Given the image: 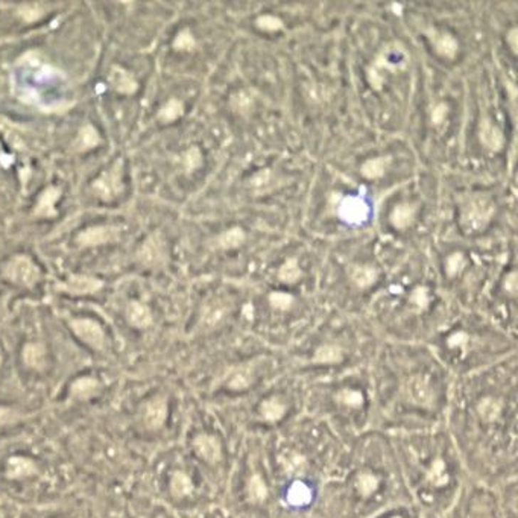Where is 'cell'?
<instances>
[{"instance_id":"cell-48","label":"cell","mask_w":518,"mask_h":518,"mask_svg":"<svg viewBox=\"0 0 518 518\" xmlns=\"http://www.w3.org/2000/svg\"><path fill=\"white\" fill-rule=\"evenodd\" d=\"M20 413L14 409L6 408V406H0V426H6L11 423H16L20 418Z\"/></svg>"},{"instance_id":"cell-35","label":"cell","mask_w":518,"mask_h":518,"mask_svg":"<svg viewBox=\"0 0 518 518\" xmlns=\"http://www.w3.org/2000/svg\"><path fill=\"white\" fill-rule=\"evenodd\" d=\"M269 302H271V306L277 310H287L292 304H294V297L287 294V292L277 290L269 295Z\"/></svg>"},{"instance_id":"cell-29","label":"cell","mask_w":518,"mask_h":518,"mask_svg":"<svg viewBox=\"0 0 518 518\" xmlns=\"http://www.w3.org/2000/svg\"><path fill=\"white\" fill-rule=\"evenodd\" d=\"M342 359V350L336 345H324L319 347L314 353V360L322 364H334Z\"/></svg>"},{"instance_id":"cell-13","label":"cell","mask_w":518,"mask_h":518,"mask_svg":"<svg viewBox=\"0 0 518 518\" xmlns=\"http://www.w3.org/2000/svg\"><path fill=\"white\" fill-rule=\"evenodd\" d=\"M350 278L357 287L366 289L376 285V281L379 280V271L373 265H354L350 269Z\"/></svg>"},{"instance_id":"cell-10","label":"cell","mask_w":518,"mask_h":518,"mask_svg":"<svg viewBox=\"0 0 518 518\" xmlns=\"http://www.w3.org/2000/svg\"><path fill=\"white\" fill-rule=\"evenodd\" d=\"M196 453L207 460V462L213 464L219 460L221 458V444L215 436L211 435H199L196 436V439L194 441Z\"/></svg>"},{"instance_id":"cell-39","label":"cell","mask_w":518,"mask_h":518,"mask_svg":"<svg viewBox=\"0 0 518 518\" xmlns=\"http://www.w3.org/2000/svg\"><path fill=\"white\" fill-rule=\"evenodd\" d=\"M273 178H274V176H273L271 171H268V169H262V171H258V172H255V174L253 175L250 184H251V187H253V189H255V190L260 191V190H265L269 184H271Z\"/></svg>"},{"instance_id":"cell-41","label":"cell","mask_w":518,"mask_h":518,"mask_svg":"<svg viewBox=\"0 0 518 518\" xmlns=\"http://www.w3.org/2000/svg\"><path fill=\"white\" fill-rule=\"evenodd\" d=\"M377 485H379V480L373 475H368V472L360 476L357 480V488L364 495H369L371 492L376 491Z\"/></svg>"},{"instance_id":"cell-1","label":"cell","mask_w":518,"mask_h":518,"mask_svg":"<svg viewBox=\"0 0 518 518\" xmlns=\"http://www.w3.org/2000/svg\"><path fill=\"white\" fill-rule=\"evenodd\" d=\"M495 202L487 194H472L459 204V225L467 233H480L491 223Z\"/></svg>"},{"instance_id":"cell-28","label":"cell","mask_w":518,"mask_h":518,"mask_svg":"<svg viewBox=\"0 0 518 518\" xmlns=\"http://www.w3.org/2000/svg\"><path fill=\"white\" fill-rule=\"evenodd\" d=\"M255 28L263 32H278L285 28V21L275 14H262L255 18Z\"/></svg>"},{"instance_id":"cell-24","label":"cell","mask_w":518,"mask_h":518,"mask_svg":"<svg viewBox=\"0 0 518 518\" xmlns=\"http://www.w3.org/2000/svg\"><path fill=\"white\" fill-rule=\"evenodd\" d=\"M191 490H194V483H191L190 477L184 475L183 471H176L171 480V491L175 497H186L191 492Z\"/></svg>"},{"instance_id":"cell-15","label":"cell","mask_w":518,"mask_h":518,"mask_svg":"<svg viewBox=\"0 0 518 518\" xmlns=\"http://www.w3.org/2000/svg\"><path fill=\"white\" fill-rule=\"evenodd\" d=\"M72 396L78 400H88L100 392V383L93 377H80L72 383Z\"/></svg>"},{"instance_id":"cell-26","label":"cell","mask_w":518,"mask_h":518,"mask_svg":"<svg viewBox=\"0 0 518 518\" xmlns=\"http://www.w3.org/2000/svg\"><path fill=\"white\" fill-rule=\"evenodd\" d=\"M467 266V258L462 253H453L450 254L447 258H445V263H444V271L447 274V277L453 278V277H458L460 273L464 271Z\"/></svg>"},{"instance_id":"cell-36","label":"cell","mask_w":518,"mask_h":518,"mask_svg":"<svg viewBox=\"0 0 518 518\" xmlns=\"http://www.w3.org/2000/svg\"><path fill=\"white\" fill-rule=\"evenodd\" d=\"M447 115H448V105H447V102H444V100H438V102L433 104L432 111H430L432 125L436 127V128L443 127L445 119H447Z\"/></svg>"},{"instance_id":"cell-33","label":"cell","mask_w":518,"mask_h":518,"mask_svg":"<svg viewBox=\"0 0 518 518\" xmlns=\"http://www.w3.org/2000/svg\"><path fill=\"white\" fill-rule=\"evenodd\" d=\"M184 112V105L181 100L171 99L169 102L162 108L160 111V119L164 122H172L178 119Z\"/></svg>"},{"instance_id":"cell-53","label":"cell","mask_w":518,"mask_h":518,"mask_svg":"<svg viewBox=\"0 0 518 518\" xmlns=\"http://www.w3.org/2000/svg\"><path fill=\"white\" fill-rule=\"evenodd\" d=\"M2 362H4V356H2V353H0V366H2Z\"/></svg>"},{"instance_id":"cell-8","label":"cell","mask_w":518,"mask_h":518,"mask_svg":"<svg viewBox=\"0 0 518 518\" xmlns=\"http://www.w3.org/2000/svg\"><path fill=\"white\" fill-rule=\"evenodd\" d=\"M37 465L29 458L23 456H13L8 459L6 462V477L11 480L25 479L29 476L37 475Z\"/></svg>"},{"instance_id":"cell-14","label":"cell","mask_w":518,"mask_h":518,"mask_svg":"<svg viewBox=\"0 0 518 518\" xmlns=\"http://www.w3.org/2000/svg\"><path fill=\"white\" fill-rule=\"evenodd\" d=\"M246 240V233L239 225H233V227L223 230L216 239V245L221 250H236L245 243Z\"/></svg>"},{"instance_id":"cell-37","label":"cell","mask_w":518,"mask_h":518,"mask_svg":"<svg viewBox=\"0 0 518 518\" xmlns=\"http://www.w3.org/2000/svg\"><path fill=\"white\" fill-rule=\"evenodd\" d=\"M233 108L239 112H248L253 107V96L246 92V90H242V92H238L233 99H231Z\"/></svg>"},{"instance_id":"cell-47","label":"cell","mask_w":518,"mask_h":518,"mask_svg":"<svg viewBox=\"0 0 518 518\" xmlns=\"http://www.w3.org/2000/svg\"><path fill=\"white\" fill-rule=\"evenodd\" d=\"M223 317V309L219 306H211L206 310L204 317H202V321H204L206 325H213L216 324L219 319H222Z\"/></svg>"},{"instance_id":"cell-5","label":"cell","mask_w":518,"mask_h":518,"mask_svg":"<svg viewBox=\"0 0 518 518\" xmlns=\"http://www.w3.org/2000/svg\"><path fill=\"white\" fill-rule=\"evenodd\" d=\"M72 330L75 334L95 350H102L105 345V333L100 325L92 319L72 321Z\"/></svg>"},{"instance_id":"cell-52","label":"cell","mask_w":518,"mask_h":518,"mask_svg":"<svg viewBox=\"0 0 518 518\" xmlns=\"http://www.w3.org/2000/svg\"><path fill=\"white\" fill-rule=\"evenodd\" d=\"M302 464H304V460H302L300 456H292V458L289 459L287 467H289V470H290V471H295V470H298Z\"/></svg>"},{"instance_id":"cell-38","label":"cell","mask_w":518,"mask_h":518,"mask_svg":"<svg viewBox=\"0 0 518 518\" xmlns=\"http://www.w3.org/2000/svg\"><path fill=\"white\" fill-rule=\"evenodd\" d=\"M411 302H412V306H413V307H416L418 310L426 309L427 306H429V302H430V294H429V289L424 287V286L416 287V289L412 292V295H411Z\"/></svg>"},{"instance_id":"cell-42","label":"cell","mask_w":518,"mask_h":518,"mask_svg":"<svg viewBox=\"0 0 518 518\" xmlns=\"http://www.w3.org/2000/svg\"><path fill=\"white\" fill-rule=\"evenodd\" d=\"M174 44H175V48L179 51H191L196 46V41H195L194 36L190 33V31H183L178 33V37Z\"/></svg>"},{"instance_id":"cell-16","label":"cell","mask_w":518,"mask_h":518,"mask_svg":"<svg viewBox=\"0 0 518 518\" xmlns=\"http://www.w3.org/2000/svg\"><path fill=\"white\" fill-rule=\"evenodd\" d=\"M108 81L120 93H134L137 90L136 80H134V78L127 70L120 69V67H117V65H115L110 70Z\"/></svg>"},{"instance_id":"cell-7","label":"cell","mask_w":518,"mask_h":518,"mask_svg":"<svg viewBox=\"0 0 518 518\" xmlns=\"http://www.w3.org/2000/svg\"><path fill=\"white\" fill-rule=\"evenodd\" d=\"M416 216H418V207L413 202H400L391 210V225L396 230H408L412 227Z\"/></svg>"},{"instance_id":"cell-44","label":"cell","mask_w":518,"mask_h":518,"mask_svg":"<svg viewBox=\"0 0 518 518\" xmlns=\"http://www.w3.org/2000/svg\"><path fill=\"white\" fill-rule=\"evenodd\" d=\"M202 163V155L198 148H191L184 155V166L187 171H194V169L199 167Z\"/></svg>"},{"instance_id":"cell-51","label":"cell","mask_w":518,"mask_h":518,"mask_svg":"<svg viewBox=\"0 0 518 518\" xmlns=\"http://www.w3.org/2000/svg\"><path fill=\"white\" fill-rule=\"evenodd\" d=\"M506 40H508V43H509L511 51L515 53L517 52V28L515 26L511 28V31L508 33V37H506Z\"/></svg>"},{"instance_id":"cell-43","label":"cell","mask_w":518,"mask_h":518,"mask_svg":"<svg viewBox=\"0 0 518 518\" xmlns=\"http://www.w3.org/2000/svg\"><path fill=\"white\" fill-rule=\"evenodd\" d=\"M337 398H339L344 404H347V406H359V404H362L364 401L362 393L353 389L342 391L339 396H337Z\"/></svg>"},{"instance_id":"cell-6","label":"cell","mask_w":518,"mask_h":518,"mask_svg":"<svg viewBox=\"0 0 518 518\" xmlns=\"http://www.w3.org/2000/svg\"><path fill=\"white\" fill-rule=\"evenodd\" d=\"M167 418V401L164 397H155L152 398L144 408L143 420L144 426L151 430H157L164 424Z\"/></svg>"},{"instance_id":"cell-23","label":"cell","mask_w":518,"mask_h":518,"mask_svg":"<svg viewBox=\"0 0 518 518\" xmlns=\"http://www.w3.org/2000/svg\"><path fill=\"white\" fill-rule=\"evenodd\" d=\"M60 196V190L51 187L46 191H43V195L40 196V201L37 204V210L36 215L38 216H53L55 215V202Z\"/></svg>"},{"instance_id":"cell-3","label":"cell","mask_w":518,"mask_h":518,"mask_svg":"<svg viewBox=\"0 0 518 518\" xmlns=\"http://www.w3.org/2000/svg\"><path fill=\"white\" fill-rule=\"evenodd\" d=\"M5 275L20 286H32L40 278L38 268L32 263L31 258L17 255L5 268Z\"/></svg>"},{"instance_id":"cell-27","label":"cell","mask_w":518,"mask_h":518,"mask_svg":"<svg viewBox=\"0 0 518 518\" xmlns=\"http://www.w3.org/2000/svg\"><path fill=\"white\" fill-rule=\"evenodd\" d=\"M251 381H253V369L250 366H243L231 376L228 381V388L234 391H242L250 386Z\"/></svg>"},{"instance_id":"cell-9","label":"cell","mask_w":518,"mask_h":518,"mask_svg":"<svg viewBox=\"0 0 518 518\" xmlns=\"http://www.w3.org/2000/svg\"><path fill=\"white\" fill-rule=\"evenodd\" d=\"M120 163L116 164V167H112L110 172L104 174L102 178L97 179L95 189L99 191V195L102 196L104 199H111L112 196H116L119 191L122 190L120 186Z\"/></svg>"},{"instance_id":"cell-30","label":"cell","mask_w":518,"mask_h":518,"mask_svg":"<svg viewBox=\"0 0 518 518\" xmlns=\"http://www.w3.org/2000/svg\"><path fill=\"white\" fill-rule=\"evenodd\" d=\"M286 412V408L285 404L281 403L280 400L277 398H271V400H266L263 404H262V413L266 420L269 421H275V420H280L281 416L285 415Z\"/></svg>"},{"instance_id":"cell-18","label":"cell","mask_w":518,"mask_h":518,"mask_svg":"<svg viewBox=\"0 0 518 518\" xmlns=\"http://www.w3.org/2000/svg\"><path fill=\"white\" fill-rule=\"evenodd\" d=\"M164 258V245L159 238H151L140 251V260L144 265H159Z\"/></svg>"},{"instance_id":"cell-21","label":"cell","mask_w":518,"mask_h":518,"mask_svg":"<svg viewBox=\"0 0 518 518\" xmlns=\"http://www.w3.org/2000/svg\"><path fill=\"white\" fill-rule=\"evenodd\" d=\"M102 287L100 281L90 278V277H72L69 283L64 286L65 290L72 292L75 295H85V294H93V292L99 290Z\"/></svg>"},{"instance_id":"cell-32","label":"cell","mask_w":518,"mask_h":518,"mask_svg":"<svg viewBox=\"0 0 518 518\" xmlns=\"http://www.w3.org/2000/svg\"><path fill=\"white\" fill-rule=\"evenodd\" d=\"M287 500L292 504H295V506L306 504L310 500V490L306 485H304V483H300L298 482V483H295V485L289 490Z\"/></svg>"},{"instance_id":"cell-19","label":"cell","mask_w":518,"mask_h":518,"mask_svg":"<svg viewBox=\"0 0 518 518\" xmlns=\"http://www.w3.org/2000/svg\"><path fill=\"white\" fill-rule=\"evenodd\" d=\"M277 277L280 281H283L286 285H295L302 277V269L300 266V262L297 257H289L281 263L277 271Z\"/></svg>"},{"instance_id":"cell-25","label":"cell","mask_w":518,"mask_h":518,"mask_svg":"<svg viewBox=\"0 0 518 518\" xmlns=\"http://www.w3.org/2000/svg\"><path fill=\"white\" fill-rule=\"evenodd\" d=\"M342 213L350 221H362L366 216V206L360 199L352 198L342 204Z\"/></svg>"},{"instance_id":"cell-50","label":"cell","mask_w":518,"mask_h":518,"mask_svg":"<svg viewBox=\"0 0 518 518\" xmlns=\"http://www.w3.org/2000/svg\"><path fill=\"white\" fill-rule=\"evenodd\" d=\"M467 341H468V336L464 332H459V333H455L453 336H450L448 344L452 347H462L467 344Z\"/></svg>"},{"instance_id":"cell-4","label":"cell","mask_w":518,"mask_h":518,"mask_svg":"<svg viewBox=\"0 0 518 518\" xmlns=\"http://www.w3.org/2000/svg\"><path fill=\"white\" fill-rule=\"evenodd\" d=\"M477 134H479V142L485 149L491 152H499L503 149L504 134L502 128L497 123H494V120L490 116L480 117Z\"/></svg>"},{"instance_id":"cell-34","label":"cell","mask_w":518,"mask_h":518,"mask_svg":"<svg viewBox=\"0 0 518 518\" xmlns=\"http://www.w3.org/2000/svg\"><path fill=\"white\" fill-rule=\"evenodd\" d=\"M427 477H429L430 483L435 487H443L447 483L448 480V476H447V470H445V464L443 462L441 459H438L436 462L432 465L429 475H427Z\"/></svg>"},{"instance_id":"cell-17","label":"cell","mask_w":518,"mask_h":518,"mask_svg":"<svg viewBox=\"0 0 518 518\" xmlns=\"http://www.w3.org/2000/svg\"><path fill=\"white\" fill-rule=\"evenodd\" d=\"M116 236H117V230H115V228L96 227V228H90V230H85L84 233H81L78 240H80L81 245L93 246V245L110 242L111 239H115Z\"/></svg>"},{"instance_id":"cell-45","label":"cell","mask_w":518,"mask_h":518,"mask_svg":"<svg viewBox=\"0 0 518 518\" xmlns=\"http://www.w3.org/2000/svg\"><path fill=\"white\" fill-rule=\"evenodd\" d=\"M97 142H99V137L92 127H87L81 131L80 144L83 146V148H93L95 144H97Z\"/></svg>"},{"instance_id":"cell-40","label":"cell","mask_w":518,"mask_h":518,"mask_svg":"<svg viewBox=\"0 0 518 518\" xmlns=\"http://www.w3.org/2000/svg\"><path fill=\"white\" fill-rule=\"evenodd\" d=\"M248 490H250V497L253 502H262L266 497V487L265 483L262 482V479L258 476H254L250 480V485H248Z\"/></svg>"},{"instance_id":"cell-11","label":"cell","mask_w":518,"mask_h":518,"mask_svg":"<svg viewBox=\"0 0 518 518\" xmlns=\"http://www.w3.org/2000/svg\"><path fill=\"white\" fill-rule=\"evenodd\" d=\"M391 164V159L386 155H376L362 162L359 167V172L366 179H380L386 174L388 167Z\"/></svg>"},{"instance_id":"cell-12","label":"cell","mask_w":518,"mask_h":518,"mask_svg":"<svg viewBox=\"0 0 518 518\" xmlns=\"http://www.w3.org/2000/svg\"><path fill=\"white\" fill-rule=\"evenodd\" d=\"M408 393H409V398L413 403L423 404V406L430 404L432 398H433L432 388L423 377H413L408 383Z\"/></svg>"},{"instance_id":"cell-54","label":"cell","mask_w":518,"mask_h":518,"mask_svg":"<svg viewBox=\"0 0 518 518\" xmlns=\"http://www.w3.org/2000/svg\"><path fill=\"white\" fill-rule=\"evenodd\" d=\"M393 518H401V517H393Z\"/></svg>"},{"instance_id":"cell-49","label":"cell","mask_w":518,"mask_h":518,"mask_svg":"<svg viewBox=\"0 0 518 518\" xmlns=\"http://www.w3.org/2000/svg\"><path fill=\"white\" fill-rule=\"evenodd\" d=\"M504 289L509 292L511 295H514L517 292V274L515 271H511L504 278Z\"/></svg>"},{"instance_id":"cell-22","label":"cell","mask_w":518,"mask_h":518,"mask_svg":"<svg viewBox=\"0 0 518 518\" xmlns=\"http://www.w3.org/2000/svg\"><path fill=\"white\" fill-rule=\"evenodd\" d=\"M25 365L32 369H43L46 365V352L40 344H28L23 348Z\"/></svg>"},{"instance_id":"cell-2","label":"cell","mask_w":518,"mask_h":518,"mask_svg":"<svg viewBox=\"0 0 518 518\" xmlns=\"http://www.w3.org/2000/svg\"><path fill=\"white\" fill-rule=\"evenodd\" d=\"M424 37L430 43L432 49L444 60H455L459 53V40L447 29L429 26L424 29Z\"/></svg>"},{"instance_id":"cell-46","label":"cell","mask_w":518,"mask_h":518,"mask_svg":"<svg viewBox=\"0 0 518 518\" xmlns=\"http://www.w3.org/2000/svg\"><path fill=\"white\" fill-rule=\"evenodd\" d=\"M18 16L26 21H33L41 17V8L38 5H23L18 8Z\"/></svg>"},{"instance_id":"cell-31","label":"cell","mask_w":518,"mask_h":518,"mask_svg":"<svg viewBox=\"0 0 518 518\" xmlns=\"http://www.w3.org/2000/svg\"><path fill=\"white\" fill-rule=\"evenodd\" d=\"M500 411H502L500 403L494 398H485L479 404V413L482 418H485L487 421L497 420Z\"/></svg>"},{"instance_id":"cell-20","label":"cell","mask_w":518,"mask_h":518,"mask_svg":"<svg viewBox=\"0 0 518 518\" xmlns=\"http://www.w3.org/2000/svg\"><path fill=\"white\" fill-rule=\"evenodd\" d=\"M127 317L131 325L137 329H146L152 324V314L149 309L140 302H131L127 309Z\"/></svg>"}]
</instances>
